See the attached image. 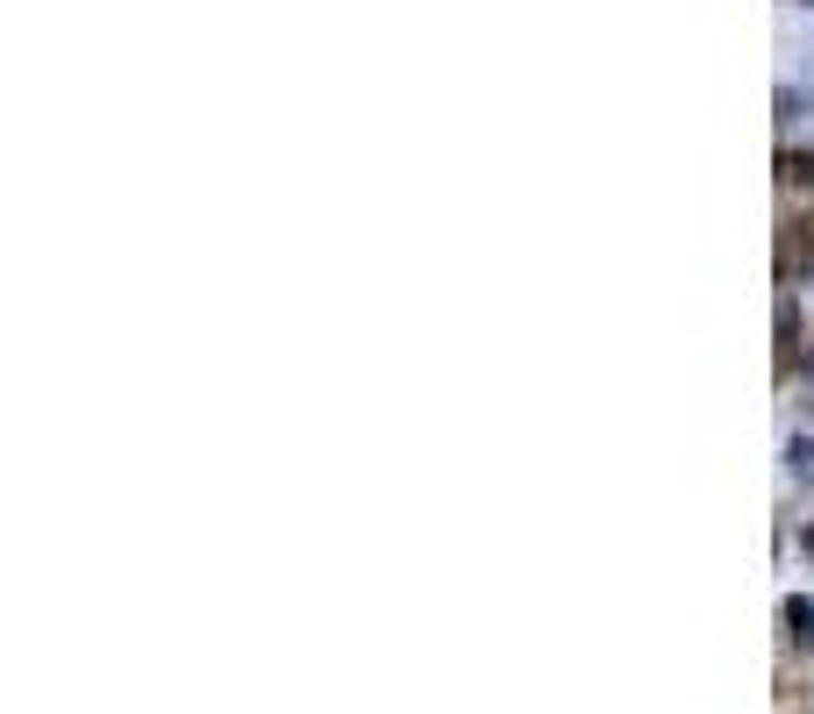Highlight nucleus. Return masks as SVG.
Wrapping results in <instances>:
<instances>
[{
    "label": "nucleus",
    "instance_id": "obj_1",
    "mask_svg": "<svg viewBox=\"0 0 814 714\" xmlns=\"http://www.w3.org/2000/svg\"><path fill=\"white\" fill-rule=\"evenodd\" d=\"M786 629H793L800 643H814V600H800V594L786 600Z\"/></svg>",
    "mask_w": 814,
    "mask_h": 714
},
{
    "label": "nucleus",
    "instance_id": "obj_2",
    "mask_svg": "<svg viewBox=\"0 0 814 714\" xmlns=\"http://www.w3.org/2000/svg\"><path fill=\"white\" fill-rule=\"evenodd\" d=\"M786 472H793V479H807V472H814V443H807V436L786 443Z\"/></svg>",
    "mask_w": 814,
    "mask_h": 714
},
{
    "label": "nucleus",
    "instance_id": "obj_3",
    "mask_svg": "<svg viewBox=\"0 0 814 714\" xmlns=\"http://www.w3.org/2000/svg\"><path fill=\"white\" fill-rule=\"evenodd\" d=\"M779 115H786V122H800V115H807V93H793V86H779Z\"/></svg>",
    "mask_w": 814,
    "mask_h": 714
}]
</instances>
